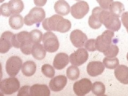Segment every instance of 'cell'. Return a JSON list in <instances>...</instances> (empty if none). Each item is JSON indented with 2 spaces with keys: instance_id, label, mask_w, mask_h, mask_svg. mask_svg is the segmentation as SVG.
Returning a JSON list of instances; mask_svg holds the SVG:
<instances>
[{
  "instance_id": "obj_9",
  "label": "cell",
  "mask_w": 128,
  "mask_h": 96,
  "mask_svg": "<svg viewBox=\"0 0 128 96\" xmlns=\"http://www.w3.org/2000/svg\"><path fill=\"white\" fill-rule=\"evenodd\" d=\"M89 11V6L84 1H79L71 7L70 13L73 17L77 19L83 18Z\"/></svg>"
},
{
  "instance_id": "obj_13",
  "label": "cell",
  "mask_w": 128,
  "mask_h": 96,
  "mask_svg": "<svg viewBox=\"0 0 128 96\" xmlns=\"http://www.w3.org/2000/svg\"><path fill=\"white\" fill-rule=\"evenodd\" d=\"M14 34L11 32H4L0 38V53L6 54L10 50L12 46L11 38Z\"/></svg>"
},
{
  "instance_id": "obj_28",
  "label": "cell",
  "mask_w": 128,
  "mask_h": 96,
  "mask_svg": "<svg viewBox=\"0 0 128 96\" xmlns=\"http://www.w3.org/2000/svg\"><path fill=\"white\" fill-rule=\"evenodd\" d=\"M102 63L107 68L113 70L119 65V60L118 58L116 57L108 58L106 57L104 58Z\"/></svg>"
},
{
  "instance_id": "obj_30",
  "label": "cell",
  "mask_w": 128,
  "mask_h": 96,
  "mask_svg": "<svg viewBox=\"0 0 128 96\" xmlns=\"http://www.w3.org/2000/svg\"><path fill=\"white\" fill-rule=\"evenodd\" d=\"M42 73L46 77L49 78H53L55 75V70L53 67L49 64H44L41 68Z\"/></svg>"
},
{
  "instance_id": "obj_24",
  "label": "cell",
  "mask_w": 128,
  "mask_h": 96,
  "mask_svg": "<svg viewBox=\"0 0 128 96\" xmlns=\"http://www.w3.org/2000/svg\"><path fill=\"white\" fill-rule=\"evenodd\" d=\"M8 5L11 14H19L24 9V4L22 0H10Z\"/></svg>"
},
{
  "instance_id": "obj_42",
  "label": "cell",
  "mask_w": 128,
  "mask_h": 96,
  "mask_svg": "<svg viewBox=\"0 0 128 96\" xmlns=\"http://www.w3.org/2000/svg\"><path fill=\"white\" fill-rule=\"evenodd\" d=\"M1 12H0V16H1Z\"/></svg>"
},
{
  "instance_id": "obj_3",
  "label": "cell",
  "mask_w": 128,
  "mask_h": 96,
  "mask_svg": "<svg viewBox=\"0 0 128 96\" xmlns=\"http://www.w3.org/2000/svg\"><path fill=\"white\" fill-rule=\"evenodd\" d=\"M99 20L108 30L117 32L121 28V22L119 18L107 10H102L99 14Z\"/></svg>"
},
{
  "instance_id": "obj_12",
  "label": "cell",
  "mask_w": 128,
  "mask_h": 96,
  "mask_svg": "<svg viewBox=\"0 0 128 96\" xmlns=\"http://www.w3.org/2000/svg\"><path fill=\"white\" fill-rule=\"evenodd\" d=\"M70 40L74 46L76 48H81L84 46L88 40V37L81 30H75L71 32Z\"/></svg>"
},
{
  "instance_id": "obj_10",
  "label": "cell",
  "mask_w": 128,
  "mask_h": 96,
  "mask_svg": "<svg viewBox=\"0 0 128 96\" xmlns=\"http://www.w3.org/2000/svg\"><path fill=\"white\" fill-rule=\"evenodd\" d=\"M89 57V54L84 48H79L70 56V62L72 65L80 66L84 64Z\"/></svg>"
},
{
  "instance_id": "obj_34",
  "label": "cell",
  "mask_w": 128,
  "mask_h": 96,
  "mask_svg": "<svg viewBox=\"0 0 128 96\" xmlns=\"http://www.w3.org/2000/svg\"><path fill=\"white\" fill-rule=\"evenodd\" d=\"M100 8L104 10H109L110 6L113 2V0H96Z\"/></svg>"
},
{
  "instance_id": "obj_7",
  "label": "cell",
  "mask_w": 128,
  "mask_h": 96,
  "mask_svg": "<svg viewBox=\"0 0 128 96\" xmlns=\"http://www.w3.org/2000/svg\"><path fill=\"white\" fill-rule=\"evenodd\" d=\"M42 42L46 51L53 53L57 51L59 47V42L56 35L51 32H48L43 35Z\"/></svg>"
},
{
  "instance_id": "obj_20",
  "label": "cell",
  "mask_w": 128,
  "mask_h": 96,
  "mask_svg": "<svg viewBox=\"0 0 128 96\" xmlns=\"http://www.w3.org/2000/svg\"><path fill=\"white\" fill-rule=\"evenodd\" d=\"M56 12L61 16H66L70 12V7L68 3L65 0H58L54 5Z\"/></svg>"
},
{
  "instance_id": "obj_44",
  "label": "cell",
  "mask_w": 128,
  "mask_h": 96,
  "mask_svg": "<svg viewBox=\"0 0 128 96\" xmlns=\"http://www.w3.org/2000/svg\"><path fill=\"white\" fill-rule=\"evenodd\" d=\"M0 82H1V80H0Z\"/></svg>"
},
{
  "instance_id": "obj_23",
  "label": "cell",
  "mask_w": 128,
  "mask_h": 96,
  "mask_svg": "<svg viewBox=\"0 0 128 96\" xmlns=\"http://www.w3.org/2000/svg\"><path fill=\"white\" fill-rule=\"evenodd\" d=\"M36 70V66L33 61H27L24 62L22 67V72L26 76H33Z\"/></svg>"
},
{
  "instance_id": "obj_39",
  "label": "cell",
  "mask_w": 128,
  "mask_h": 96,
  "mask_svg": "<svg viewBox=\"0 0 128 96\" xmlns=\"http://www.w3.org/2000/svg\"><path fill=\"white\" fill-rule=\"evenodd\" d=\"M3 95H4V94H3L1 91L0 92V96H3Z\"/></svg>"
},
{
  "instance_id": "obj_22",
  "label": "cell",
  "mask_w": 128,
  "mask_h": 96,
  "mask_svg": "<svg viewBox=\"0 0 128 96\" xmlns=\"http://www.w3.org/2000/svg\"><path fill=\"white\" fill-rule=\"evenodd\" d=\"M9 23L12 28L15 30H18L22 27L24 20L22 16L19 14H12L10 17Z\"/></svg>"
},
{
  "instance_id": "obj_31",
  "label": "cell",
  "mask_w": 128,
  "mask_h": 96,
  "mask_svg": "<svg viewBox=\"0 0 128 96\" xmlns=\"http://www.w3.org/2000/svg\"><path fill=\"white\" fill-rule=\"evenodd\" d=\"M30 38L32 42L34 44L40 43L41 42L43 38V34L42 32L38 30H34L30 33Z\"/></svg>"
},
{
  "instance_id": "obj_5",
  "label": "cell",
  "mask_w": 128,
  "mask_h": 96,
  "mask_svg": "<svg viewBox=\"0 0 128 96\" xmlns=\"http://www.w3.org/2000/svg\"><path fill=\"white\" fill-rule=\"evenodd\" d=\"M46 17V12L43 8L36 6L30 10L24 18V23L27 26H32L34 24H39Z\"/></svg>"
},
{
  "instance_id": "obj_21",
  "label": "cell",
  "mask_w": 128,
  "mask_h": 96,
  "mask_svg": "<svg viewBox=\"0 0 128 96\" xmlns=\"http://www.w3.org/2000/svg\"><path fill=\"white\" fill-rule=\"evenodd\" d=\"M31 54L35 59L41 60L45 58L46 50L41 44L36 43L32 46Z\"/></svg>"
},
{
  "instance_id": "obj_2",
  "label": "cell",
  "mask_w": 128,
  "mask_h": 96,
  "mask_svg": "<svg viewBox=\"0 0 128 96\" xmlns=\"http://www.w3.org/2000/svg\"><path fill=\"white\" fill-rule=\"evenodd\" d=\"M12 46L20 48L22 52L26 55H30L34 44L32 42L29 32L22 31L13 35L11 38Z\"/></svg>"
},
{
  "instance_id": "obj_4",
  "label": "cell",
  "mask_w": 128,
  "mask_h": 96,
  "mask_svg": "<svg viewBox=\"0 0 128 96\" xmlns=\"http://www.w3.org/2000/svg\"><path fill=\"white\" fill-rule=\"evenodd\" d=\"M114 37V32L109 30L104 31L102 35L98 36L96 39V49L101 52H104L112 44Z\"/></svg>"
},
{
  "instance_id": "obj_25",
  "label": "cell",
  "mask_w": 128,
  "mask_h": 96,
  "mask_svg": "<svg viewBox=\"0 0 128 96\" xmlns=\"http://www.w3.org/2000/svg\"><path fill=\"white\" fill-rule=\"evenodd\" d=\"M109 10L112 14H114L119 18L125 10L123 4L119 1L113 2L110 6Z\"/></svg>"
},
{
  "instance_id": "obj_6",
  "label": "cell",
  "mask_w": 128,
  "mask_h": 96,
  "mask_svg": "<svg viewBox=\"0 0 128 96\" xmlns=\"http://www.w3.org/2000/svg\"><path fill=\"white\" fill-rule=\"evenodd\" d=\"M20 82L14 77L4 79L0 82V91L4 94H11L19 90Z\"/></svg>"
},
{
  "instance_id": "obj_11",
  "label": "cell",
  "mask_w": 128,
  "mask_h": 96,
  "mask_svg": "<svg viewBox=\"0 0 128 96\" xmlns=\"http://www.w3.org/2000/svg\"><path fill=\"white\" fill-rule=\"evenodd\" d=\"M92 84L88 78H82L73 85V91L77 96H84L91 90Z\"/></svg>"
},
{
  "instance_id": "obj_15",
  "label": "cell",
  "mask_w": 128,
  "mask_h": 96,
  "mask_svg": "<svg viewBox=\"0 0 128 96\" xmlns=\"http://www.w3.org/2000/svg\"><path fill=\"white\" fill-rule=\"evenodd\" d=\"M105 66L102 62L99 61H94L88 64L86 70L91 76L96 77L101 75L105 70Z\"/></svg>"
},
{
  "instance_id": "obj_41",
  "label": "cell",
  "mask_w": 128,
  "mask_h": 96,
  "mask_svg": "<svg viewBox=\"0 0 128 96\" xmlns=\"http://www.w3.org/2000/svg\"><path fill=\"white\" fill-rule=\"evenodd\" d=\"M126 58H127V60H128V54H127V56H126Z\"/></svg>"
},
{
  "instance_id": "obj_14",
  "label": "cell",
  "mask_w": 128,
  "mask_h": 96,
  "mask_svg": "<svg viewBox=\"0 0 128 96\" xmlns=\"http://www.w3.org/2000/svg\"><path fill=\"white\" fill-rule=\"evenodd\" d=\"M67 83V79L65 76L59 75L51 79L49 82V88L51 91L59 92L64 89Z\"/></svg>"
},
{
  "instance_id": "obj_37",
  "label": "cell",
  "mask_w": 128,
  "mask_h": 96,
  "mask_svg": "<svg viewBox=\"0 0 128 96\" xmlns=\"http://www.w3.org/2000/svg\"><path fill=\"white\" fill-rule=\"evenodd\" d=\"M47 0H34L35 4L38 6H43L46 5Z\"/></svg>"
},
{
  "instance_id": "obj_16",
  "label": "cell",
  "mask_w": 128,
  "mask_h": 96,
  "mask_svg": "<svg viewBox=\"0 0 128 96\" xmlns=\"http://www.w3.org/2000/svg\"><path fill=\"white\" fill-rule=\"evenodd\" d=\"M102 9V8L97 6L92 11V14L89 17L88 21L89 25L91 28L97 30L101 27L102 24L100 22L99 14Z\"/></svg>"
},
{
  "instance_id": "obj_8",
  "label": "cell",
  "mask_w": 128,
  "mask_h": 96,
  "mask_svg": "<svg viewBox=\"0 0 128 96\" xmlns=\"http://www.w3.org/2000/svg\"><path fill=\"white\" fill-rule=\"evenodd\" d=\"M22 61L18 56H12L7 60L6 69L7 74L11 77L17 75L22 67Z\"/></svg>"
},
{
  "instance_id": "obj_29",
  "label": "cell",
  "mask_w": 128,
  "mask_h": 96,
  "mask_svg": "<svg viewBox=\"0 0 128 96\" xmlns=\"http://www.w3.org/2000/svg\"><path fill=\"white\" fill-rule=\"evenodd\" d=\"M119 52V48L116 46L112 44L107 50L103 52L104 54L108 58H114L117 56Z\"/></svg>"
},
{
  "instance_id": "obj_36",
  "label": "cell",
  "mask_w": 128,
  "mask_h": 96,
  "mask_svg": "<svg viewBox=\"0 0 128 96\" xmlns=\"http://www.w3.org/2000/svg\"><path fill=\"white\" fill-rule=\"evenodd\" d=\"M121 22L124 26L128 33V11L123 12L121 16Z\"/></svg>"
},
{
  "instance_id": "obj_18",
  "label": "cell",
  "mask_w": 128,
  "mask_h": 96,
  "mask_svg": "<svg viewBox=\"0 0 128 96\" xmlns=\"http://www.w3.org/2000/svg\"><path fill=\"white\" fill-rule=\"evenodd\" d=\"M114 74L118 81L123 84H128V67L125 65H118L114 70Z\"/></svg>"
},
{
  "instance_id": "obj_27",
  "label": "cell",
  "mask_w": 128,
  "mask_h": 96,
  "mask_svg": "<svg viewBox=\"0 0 128 96\" xmlns=\"http://www.w3.org/2000/svg\"><path fill=\"white\" fill-rule=\"evenodd\" d=\"M91 91L96 96H102L105 93V86L101 82H95L92 84Z\"/></svg>"
},
{
  "instance_id": "obj_26",
  "label": "cell",
  "mask_w": 128,
  "mask_h": 96,
  "mask_svg": "<svg viewBox=\"0 0 128 96\" xmlns=\"http://www.w3.org/2000/svg\"><path fill=\"white\" fill-rule=\"evenodd\" d=\"M80 70L78 66L74 65L70 66L66 70L67 78L72 81H75L78 79L80 76Z\"/></svg>"
},
{
  "instance_id": "obj_38",
  "label": "cell",
  "mask_w": 128,
  "mask_h": 96,
  "mask_svg": "<svg viewBox=\"0 0 128 96\" xmlns=\"http://www.w3.org/2000/svg\"><path fill=\"white\" fill-rule=\"evenodd\" d=\"M2 76H3V73H2V65L1 63L0 62V80L1 81V79L2 78Z\"/></svg>"
},
{
  "instance_id": "obj_35",
  "label": "cell",
  "mask_w": 128,
  "mask_h": 96,
  "mask_svg": "<svg viewBox=\"0 0 128 96\" xmlns=\"http://www.w3.org/2000/svg\"><path fill=\"white\" fill-rule=\"evenodd\" d=\"M30 86H22L20 89L19 88L18 96H30Z\"/></svg>"
},
{
  "instance_id": "obj_19",
  "label": "cell",
  "mask_w": 128,
  "mask_h": 96,
  "mask_svg": "<svg viewBox=\"0 0 128 96\" xmlns=\"http://www.w3.org/2000/svg\"><path fill=\"white\" fill-rule=\"evenodd\" d=\"M50 95V90L46 84H36L30 86V96H48Z\"/></svg>"
},
{
  "instance_id": "obj_17",
  "label": "cell",
  "mask_w": 128,
  "mask_h": 96,
  "mask_svg": "<svg viewBox=\"0 0 128 96\" xmlns=\"http://www.w3.org/2000/svg\"><path fill=\"white\" fill-rule=\"evenodd\" d=\"M70 62V57L65 53H59L55 56L53 66L55 69L61 70L64 68Z\"/></svg>"
},
{
  "instance_id": "obj_33",
  "label": "cell",
  "mask_w": 128,
  "mask_h": 96,
  "mask_svg": "<svg viewBox=\"0 0 128 96\" xmlns=\"http://www.w3.org/2000/svg\"><path fill=\"white\" fill-rule=\"evenodd\" d=\"M95 41H96V39L94 38H91L90 40H88L86 41L84 46L85 49L89 51H94L97 50L95 46Z\"/></svg>"
},
{
  "instance_id": "obj_1",
  "label": "cell",
  "mask_w": 128,
  "mask_h": 96,
  "mask_svg": "<svg viewBox=\"0 0 128 96\" xmlns=\"http://www.w3.org/2000/svg\"><path fill=\"white\" fill-rule=\"evenodd\" d=\"M42 27L47 31L58 32L64 33L68 32L72 27L70 20L59 14H54L50 18L43 20Z\"/></svg>"
},
{
  "instance_id": "obj_32",
  "label": "cell",
  "mask_w": 128,
  "mask_h": 96,
  "mask_svg": "<svg viewBox=\"0 0 128 96\" xmlns=\"http://www.w3.org/2000/svg\"><path fill=\"white\" fill-rule=\"evenodd\" d=\"M0 12L1 14L4 17H10L11 16V13L10 12L8 3H3L0 6Z\"/></svg>"
},
{
  "instance_id": "obj_40",
  "label": "cell",
  "mask_w": 128,
  "mask_h": 96,
  "mask_svg": "<svg viewBox=\"0 0 128 96\" xmlns=\"http://www.w3.org/2000/svg\"><path fill=\"white\" fill-rule=\"evenodd\" d=\"M4 1H5V0H0V3L3 2Z\"/></svg>"
},
{
  "instance_id": "obj_43",
  "label": "cell",
  "mask_w": 128,
  "mask_h": 96,
  "mask_svg": "<svg viewBox=\"0 0 128 96\" xmlns=\"http://www.w3.org/2000/svg\"><path fill=\"white\" fill-rule=\"evenodd\" d=\"M75 1H80V0H75Z\"/></svg>"
}]
</instances>
